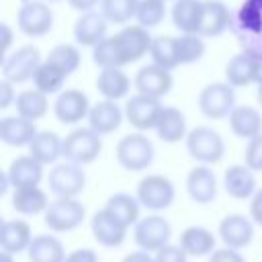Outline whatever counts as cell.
<instances>
[{
    "instance_id": "f907efd6",
    "label": "cell",
    "mask_w": 262,
    "mask_h": 262,
    "mask_svg": "<svg viewBox=\"0 0 262 262\" xmlns=\"http://www.w3.org/2000/svg\"><path fill=\"white\" fill-rule=\"evenodd\" d=\"M123 262H156V258H151L145 250H139V252H131L123 258Z\"/></svg>"
},
{
    "instance_id": "2e32d148",
    "label": "cell",
    "mask_w": 262,
    "mask_h": 262,
    "mask_svg": "<svg viewBox=\"0 0 262 262\" xmlns=\"http://www.w3.org/2000/svg\"><path fill=\"white\" fill-rule=\"evenodd\" d=\"M229 25H231V16H229V10L223 2H219V0H205L203 2V12H201L199 29H196V33L201 37H217Z\"/></svg>"
},
{
    "instance_id": "d6986e66",
    "label": "cell",
    "mask_w": 262,
    "mask_h": 262,
    "mask_svg": "<svg viewBox=\"0 0 262 262\" xmlns=\"http://www.w3.org/2000/svg\"><path fill=\"white\" fill-rule=\"evenodd\" d=\"M186 190L194 203L207 205L217 196V178L207 166H196L186 178Z\"/></svg>"
},
{
    "instance_id": "277c9868",
    "label": "cell",
    "mask_w": 262,
    "mask_h": 262,
    "mask_svg": "<svg viewBox=\"0 0 262 262\" xmlns=\"http://www.w3.org/2000/svg\"><path fill=\"white\" fill-rule=\"evenodd\" d=\"M84 221V205L74 196H59L45 209V225L51 231L63 233L76 229Z\"/></svg>"
},
{
    "instance_id": "f546056e",
    "label": "cell",
    "mask_w": 262,
    "mask_h": 262,
    "mask_svg": "<svg viewBox=\"0 0 262 262\" xmlns=\"http://www.w3.org/2000/svg\"><path fill=\"white\" fill-rule=\"evenodd\" d=\"M96 90L108 100H119L129 92V78L121 68H102L96 78Z\"/></svg>"
},
{
    "instance_id": "8992f818",
    "label": "cell",
    "mask_w": 262,
    "mask_h": 262,
    "mask_svg": "<svg viewBox=\"0 0 262 262\" xmlns=\"http://www.w3.org/2000/svg\"><path fill=\"white\" fill-rule=\"evenodd\" d=\"M137 199L149 211H164L174 201V184L160 174H151L139 180Z\"/></svg>"
},
{
    "instance_id": "74e56055",
    "label": "cell",
    "mask_w": 262,
    "mask_h": 262,
    "mask_svg": "<svg viewBox=\"0 0 262 262\" xmlns=\"http://www.w3.org/2000/svg\"><path fill=\"white\" fill-rule=\"evenodd\" d=\"M66 78H68L66 72H61L55 63L45 61V63H41L37 68V72L33 76V82H35V88L37 90H41L45 94H55V92L61 90Z\"/></svg>"
},
{
    "instance_id": "ac0fdd59",
    "label": "cell",
    "mask_w": 262,
    "mask_h": 262,
    "mask_svg": "<svg viewBox=\"0 0 262 262\" xmlns=\"http://www.w3.org/2000/svg\"><path fill=\"white\" fill-rule=\"evenodd\" d=\"M219 235L229 248H246L254 237V227L244 215H227L219 223Z\"/></svg>"
},
{
    "instance_id": "6da1fadb",
    "label": "cell",
    "mask_w": 262,
    "mask_h": 262,
    "mask_svg": "<svg viewBox=\"0 0 262 262\" xmlns=\"http://www.w3.org/2000/svg\"><path fill=\"white\" fill-rule=\"evenodd\" d=\"M186 149L190 158L201 164H219L225 154L223 137L211 127H194L186 135Z\"/></svg>"
},
{
    "instance_id": "681fc988",
    "label": "cell",
    "mask_w": 262,
    "mask_h": 262,
    "mask_svg": "<svg viewBox=\"0 0 262 262\" xmlns=\"http://www.w3.org/2000/svg\"><path fill=\"white\" fill-rule=\"evenodd\" d=\"M70 2V6L74 8V10H80V12H86V10H92L98 2H102V0H68Z\"/></svg>"
},
{
    "instance_id": "1f68e13d",
    "label": "cell",
    "mask_w": 262,
    "mask_h": 262,
    "mask_svg": "<svg viewBox=\"0 0 262 262\" xmlns=\"http://www.w3.org/2000/svg\"><path fill=\"white\" fill-rule=\"evenodd\" d=\"M203 12V0H176L172 6L174 27L182 33H196Z\"/></svg>"
},
{
    "instance_id": "ba28073f",
    "label": "cell",
    "mask_w": 262,
    "mask_h": 262,
    "mask_svg": "<svg viewBox=\"0 0 262 262\" xmlns=\"http://www.w3.org/2000/svg\"><path fill=\"white\" fill-rule=\"evenodd\" d=\"M162 111H164V106L160 104V98L139 94V92L135 96H131L125 104V117L131 123V127H135L137 131L156 129Z\"/></svg>"
},
{
    "instance_id": "f1b7e54d",
    "label": "cell",
    "mask_w": 262,
    "mask_h": 262,
    "mask_svg": "<svg viewBox=\"0 0 262 262\" xmlns=\"http://www.w3.org/2000/svg\"><path fill=\"white\" fill-rule=\"evenodd\" d=\"M225 78L233 88H242V86H248V84L256 82L254 55H250L248 51L233 55L229 59V63L225 66Z\"/></svg>"
},
{
    "instance_id": "9f6ffc18",
    "label": "cell",
    "mask_w": 262,
    "mask_h": 262,
    "mask_svg": "<svg viewBox=\"0 0 262 262\" xmlns=\"http://www.w3.org/2000/svg\"><path fill=\"white\" fill-rule=\"evenodd\" d=\"M47 2H61V0H47Z\"/></svg>"
},
{
    "instance_id": "4dcf8cb0",
    "label": "cell",
    "mask_w": 262,
    "mask_h": 262,
    "mask_svg": "<svg viewBox=\"0 0 262 262\" xmlns=\"http://www.w3.org/2000/svg\"><path fill=\"white\" fill-rule=\"evenodd\" d=\"M47 196L45 192L37 186H20V188H14V194H12V207L16 213H23V215H37V213H45L47 209Z\"/></svg>"
},
{
    "instance_id": "9c48e42d",
    "label": "cell",
    "mask_w": 262,
    "mask_h": 262,
    "mask_svg": "<svg viewBox=\"0 0 262 262\" xmlns=\"http://www.w3.org/2000/svg\"><path fill=\"white\" fill-rule=\"evenodd\" d=\"M170 235H172L170 223L160 215H147L135 225L133 231L135 244L145 252H158L170 242Z\"/></svg>"
},
{
    "instance_id": "836d02e7",
    "label": "cell",
    "mask_w": 262,
    "mask_h": 262,
    "mask_svg": "<svg viewBox=\"0 0 262 262\" xmlns=\"http://www.w3.org/2000/svg\"><path fill=\"white\" fill-rule=\"evenodd\" d=\"M180 246L188 256H207L215 250V237L205 227H188L180 235Z\"/></svg>"
},
{
    "instance_id": "ab89813d",
    "label": "cell",
    "mask_w": 262,
    "mask_h": 262,
    "mask_svg": "<svg viewBox=\"0 0 262 262\" xmlns=\"http://www.w3.org/2000/svg\"><path fill=\"white\" fill-rule=\"evenodd\" d=\"M47 61L55 63L61 72H66V74L70 76V74L76 72L78 66H80V51H78L74 45H68V43H63V45H55V47L49 51Z\"/></svg>"
},
{
    "instance_id": "7dc6e473",
    "label": "cell",
    "mask_w": 262,
    "mask_h": 262,
    "mask_svg": "<svg viewBox=\"0 0 262 262\" xmlns=\"http://www.w3.org/2000/svg\"><path fill=\"white\" fill-rule=\"evenodd\" d=\"M12 100H16V96L12 92V82L4 78V82L0 84V108H8Z\"/></svg>"
},
{
    "instance_id": "11a10c76",
    "label": "cell",
    "mask_w": 262,
    "mask_h": 262,
    "mask_svg": "<svg viewBox=\"0 0 262 262\" xmlns=\"http://www.w3.org/2000/svg\"><path fill=\"white\" fill-rule=\"evenodd\" d=\"M256 100H258V104L262 106V84H258V92H256Z\"/></svg>"
},
{
    "instance_id": "5b68a950",
    "label": "cell",
    "mask_w": 262,
    "mask_h": 262,
    "mask_svg": "<svg viewBox=\"0 0 262 262\" xmlns=\"http://www.w3.org/2000/svg\"><path fill=\"white\" fill-rule=\"evenodd\" d=\"M233 86L229 82H213L205 86L199 94V108L209 119H223L235 106Z\"/></svg>"
},
{
    "instance_id": "d6a6232c",
    "label": "cell",
    "mask_w": 262,
    "mask_h": 262,
    "mask_svg": "<svg viewBox=\"0 0 262 262\" xmlns=\"http://www.w3.org/2000/svg\"><path fill=\"white\" fill-rule=\"evenodd\" d=\"M92 59L100 68H123L125 63H129L117 35L104 37L100 43H96L92 51Z\"/></svg>"
},
{
    "instance_id": "816d5d0a",
    "label": "cell",
    "mask_w": 262,
    "mask_h": 262,
    "mask_svg": "<svg viewBox=\"0 0 262 262\" xmlns=\"http://www.w3.org/2000/svg\"><path fill=\"white\" fill-rule=\"evenodd\" d=\"M0 29H2V35H4V41H2V49L6 51V49H8V45H10V39H12V33H10V29H8V25H2Z\"/></svg>"
},
{
    "instance_id": "cb8c5ba5",
    "label": "cell",
    "mask_w": 262,
    "mask_h": 262,
    "mask_svg": "<svg viewBox=\"0 0 262 262\" xmlns=\"http://www.w3.org/2000/svg\"><path fill=\"white\" fill-rule=\"evenodd\" d=\"M31 227L27 221L20 219H12V221H4L0 227V246L2 250L10 252V254H18L25 252L31 244Z\"/></svg>"
},
{
    "instance_id": "ffe728a7",
    "label": "cell",
    "mask_w": 262,
    "mask_h": 262,
    "mask_svg": "<svg viewBox=\"0 0 262 262\" xmlns=\"http://www.w3.org/2000/svg\"><path fill=\"white\" fill-rule=\"evenodd\" d=\"M35 135H37V129H35V121L31 119H25L18 115V117H4L0 121V139L6 145H12V147L29 145Z\"/></svg>"
},
{
    "instance_id": "d590c367",
    "label": "cell",
    "mask_w": 262,
    "mask_h": 262,
    "mask_svg": "<svg viewBox=\"0 0 262 262\" xmlns=\"http://www.w3.org/2000/svg\"><path fill=\"white\" fill-rule=\"evenodd\" d=\"M139 205H141L139 199H135L127 192H117L106 201L104 209L111 211L119 221H123L129 227L131 223H135L139 219Z\"/></svg>"
},
{
    "instance_id": "7bdbcfd3",
    "label": "cell",
    "mask_w": 262,
    "mask_h": 262,
    "mask_svg": "<svg viewBox=\"0 0 262 262\" xmlns=\"http://www.w3.org/2000/svg\"><path fill=\"white\" fill-rule=\"evenodd\" d=\"M244 158H246V166L248 168H252L254 172L262 170V133H258L256 137L250 139Z\"/></svg>"
},
{
    "instance_id": "f6af8a7d",
    "label": "cell",
    "mask_w": 262,
    "mask_h": 262,
    "mask_svg": "<svg viewBox=\"0 0 262 262\" xmlns=\"http://www.w3.org/2000/svg\"><path fill=\"white\" fill-rule=\"evenodd\" d=\"M209 262H244V258L235 248L227 246V248H221V250H213Z\"/></svg>"
},
{
    "instance_id": "f5cc1de1",
    "label": "cell",
    "mask_w": 262,
    "mask_h": 262,
    "mask_svg": "<svg viewBox=\"0 0 262 262\" xmlns=\"http://www.w3.org/2000/svg\"><path fill=\"white\" fill-rule=\"evenodd\" d=\"M256 63V84H262V57H254Z\"/></svg>"
},
{
    "instance_id": "484cf974",
    "label": "cell",
    "mask_w": 262,
    "mask_h": 262,
    "mask_svg": "<svg viewBox=\"0 0 262 262\" xmlns=\"http://www.w3.org/2000/svg\"><path fill=\"white\" fill-rule=\"evenodd\" d=\"M229 127L237 137L252 139L262 133V115L252 106H235L229 113Z\"/></svg>"
},
{
    "instance_id": "30bf717a",
    "label": "cell",
    "mask_w": 262,
    "mask_h": 262,
    "mask_svg": "<svg viewBox=\"0 0 262 262\" xmlns=\"http://www.w3.org/2000/svg\"><path fill=\"white\" fill-rule=\"evenodd\" d=\"M18 29L29 37H41L51 31L53 14L47 2L41 0H29L18 8Z\"/></svg>"
},
{
    "instance_id": "5bb4252c",
    "label": "cell",
    "mask_w": 262,
    "mask_h": 262,
    "mask_svg": "<svg viewBox=\"0 0 262 262\" xmlns=\"http://www.w3.org/2000/svg\"><path fill=\"white\" fill-rule=\"evenodd\" d=\"M135 88L139 94H147V96H164L170 92L172 88V74L170 70L151 63V66H143L137 74H135Z\"/></svg>"
},
{
    "instance_id": "44dd1931",
    "label": "cell",
    "mask_w": 262,
    "mask_h": 262,
    "mask_svg": "<svg viewBox=\"0 0 262 262\" xmlns=\"http://www.w3.org/2000/svg\"><path fill=\"white\" fill-rule=\"evenodd\" d=\"M8 180L14 188L20 186H37L43 178V164L39 160H35L31 154L29 156H20L16 160H12V164L6 170Z\"/></svg>"
},
{
    "instance_id": "52a82bcc",
    "label": "cell",
    "mask_w": 262,
    "mask_h": 262,
    "mask_svg": "<svg viewBox=\"0 0 262 262\" xmlns=\"http://www.w3.org/2000/svg\"><path fill=\"white\" fill-rule=\"evenodd\" d=\"M39 66H41L39 49L33 45H25L2 61V74L12 84H23L27 80H33Z\"/></svg>"
},
{
    "instance_id": "b9f144b4",
    "label": "cell",
    "mask_w": 262,
    "mask_h": 262,
    "mask_svg": "<svg viewBox=\"0 0 262 262\" xmlns=\"http://www.w3.org/2000/svg\"><path fill=\"white\" fill-rule=\"evenodd\" d=\"M205 53V43L201 39L199 33H184L182 37H178V57H180V66L184 63H192L199 61Z\"/></svg>"
},
{
    "instance_id": "ee69618b",
    "label": "cell",
    "mask_w": 262,
    "mask_h": 262,
    "mask_svg": "<svg viewBox=\"0 0 262 262\" xmlns=\"http://www.w3.org/2000/svg\"><path fill=\"white\" fill-rule=\"evenodd\" d=\"M186 252L182 250V246H172V244H166L164 248H160L156 252V262H186Z\"/></svg>"
},
{
    "instance_id": "60d3db41",
    "label": "cell",
    "mask_w": 262,
    "mask_h": 262,
    "mask_svg": "<svg viewBox=\"0 0 262 262\" xmlns=\"http://www.w3.org/2000/svg\"><path fill=\"white\" fill-rule=\"evenodd\" d=\"M166 0H139L137 6V23L143 25L145 29L158 27L164 18H166Z\"/></svg>"
},
{
    "instance_id": "7c38bea8",
    "label": "cell",
    "mask_w": 262,
    "mask_h": 262,
    "mask_svg": "<svg viewBox=\"0 0 262 262\" xmlns=\"http://www.w3.org/2000/svg\"><path fill=\"white\" fill-rule=\"evenodd\" d=\"M92 235L104 248H119L125 242L127 225L119 221L111 211L102 209L92 217Z\"/></svg>"
},
{
    "instance_id": "f35d334b",
    "label": "cell",
    "mask_w": 262,
    "mask_h": 262,
    "mask_svg": "<svg viewBox=\"0 0 262 262\" xmlns=\"http://www.w3.org/2000/svg\"><path fill=\"white\" fill-rule=\"evenodd\" d=\"M102 12L108 18V23L125 25L137 14L139 0H102Z\"/></svg>"
},
{
    "instance_id": "d4e9b609",
    "label": "cell",
    "mask_w": 262,
    "mask_h": 262,
    "mask_svg": "<svg viewBox=\"0 0 262 262\" xmlns=\"http://www.w3.org/2000/svg\"><path fill=\"white\" fill-rule=\"evenodd\" d=\"M254 170L248 166H229L225 170L223 182H225V190L229 192V196L233 199H248L254 194L256 190V178L252 174Z\"/></svg>"
},
{
    "instance_id": "e575fe53",
    "label": "cell",
    "mask_w": 262,
    "mask_h": 262,
    "mask_svg": "<svg viewBox=\"0 0 262 262\" xmlns=\"http://www.w3.org/2000/svg\"><path fill=\"white\" fill-rule=\"evenodd\" d=\"M149 55L154 59V63L166 68V70H174L176 66H180V57H178V37H170V35H160L151 41V49Z\"/></svg>"
},
{
    "instance_id": "603a6c76",
    "label": "cell",
    "mask_w": 262,
    "mask_h": 262,
    "mask_svg": "<svg viewBox=\"0 0 262 262\" xmlns=\"http://www.w3.org/2000/svg\"><path fill=\"white\" fill-rule=\"evenodd\" d=\"M29 154L41 164H53L59 156H63V139H59L53 131H37L29 143Z\"/></svg>"
},
{
    "instance_id": "7402d4cb",
    "label": "cell",
    "mask_w": 262,
    "mask_h": 262,
    "mask_svg": "<svg viewBox=\"0 0 262 262\" xmlns=\"http://www.w3.org/2000/svg\"><path fill=\"white\" fill-rule=\"evenodd\" d=\"M123 121V113L121 108L117 106V100H108L104 98L102 102H96L90 113H88V125L100 133V135H106V133H113L119 129Z\"/></svg>"
},
{
    "instance_id": "bcb514c9",
    "label": "cell",
    "mask_w": 262,
    "mask_h": 262,
    "mask_svg": "<svg viewBox=\"0 0 262 262\" xmlns=\"http://www.w3.org/2000/svg\"><path fill=\"white\" fill-rule=\"evenodd\" d=\"M66 262H98V256L90 248H78L66 256Z\"/></svg>"
},
{
    "instance_id": "7a4b0ae2",
    "label": "cell",
    "mask_w": 262,
    "mask_h": 262,
    "mask_svg": "<svg viewBox=\"0 0 262 262\" xmlns=\"http://www.w3.org/2000/svg\"><path fill=\"white\" fill-rule=\"evenodd\" d=\"M154 160V145L141 133H129L117 143V162L129 172L145 170Z\"/></svg>"
},
{
    "instance_id": "9a60e30c",
    "label": "cell",
    "mask_w": 262,
    "mask_h": 262,
    "mask_svg": "<svg viewBox=\"0 0 262 262\" xmlns=\"http://www.w3.org/2000/svg\"><path fill=\"white\" fill-rule=\"evenodd\" d=\"M106 23L108 18L104 16V12L100 10H86L82 12V16L76 20L74 25V37L80 45L86 47H94L96 43H100L106 37Z\"/></svg>"
},
{
    "instance_id": "8d00e7d4",
    "label": "cell",
    "mask_w": 262,
    "mask_h": 262,
    "mask_svg": "<svg viewBox=\"0 0 262 262\" xmlns=\"http://www.w3.org/2000/svg\"><path fill=\"white\" fill-rule=\"evenodd\" d=\"M14 102H16V113L31 121H37L47 113V94L37 88L20 92Z\"/></svg>"
},
{
    "instance_id": "4fadbf2b",
    "label": "cell",
    "mask_w": 262,
    "mask_h": 262,
    "mask_svg": "<svg viewBox=\"0 0 262 262\" xmlns=\"http://www.w3.org/2000/svg\"><path fill=\"white\" fill-rule=\"evenodd\" d=\"M53 113L57 117L59 123L63 125H74L80 123L84 117H88L90 113V104H88V96L80 90H63L53 104Z\"/></svg>"
},
{
    "instance_id": "3957f363",
    "label": "cell",
    "mask_w": 262,
    "mask_h": 262,
    "mask_svg": "<svg viewBox=\"0 0 262 262\" xmlns=\"http://www.w3.org/2000/svg\"><path fill=\"white\" fill-rule=\"evenodd\" d=\"M102 149L100 133H96L92 127L88 129H74L63 139V158L72 164L84 166L98 158Z\"/></svg>"
},
{
    "instance_id": "8fae6325",
    "label": "cell",
    "mask_w": 262,
    "mask_h": 262,
    "mask_svg": "<svg viewBox=\"0 0 262 262\" xmlns=\"http://www.w3.org/2000/svg\"><path fill=\"white\" fill-rule=\"evenodd\" d=\"M49 190L57 196H76L84 184H86V176L82 172V168L78 164H55L49 170Z\"/></svg>"
},
{
    "instance_id": "83f0119b",
    "label": "cell",
    "mask_w": 262,
    "mask_h": 262,
    "mask_svg": "<svg viewBox=\"0 0 262 262\" xmlns=\"http://www.w3.org/2000/svg\"><path fill=\"white\" fill-rule=\"evenodd\" d=\"M29 262H66L63 246L53 235H37L31 239L29 248Z\"/></svg>"
},
{
    "instance_id": "c3c4849f",
    "label": "cell",
    "mask_w": 262,
    "mask_h": 262,
    "mask_svg": "<svg viewBox=\"0 0 262 262\" xmlns=\"http://www.w3.org/2000/svg\"><path fill=\"white\" fill-rule=\"evenodd\" d=\"M250 213H252V219L262 225V190L254 192L252 203H250Z\"/></svg>"
},
{
    "instance_id": "4316f807",
    "label": "cell",
    "mask_w": 262,
    "mask_h": 262,
    "mask_svg": "<svg viewBox=\"0 0 262 262\" xmlns=\"http://www.w3.org/2000/svg\"><path fill=\"white\" fill-rule=\"evenodd\" d=\"M156 133L164 143H176L186 135V121L184 115L174 108V106H164L158 125H156Z\"/></svg>"
},
{
    "instance_id": "db71d44e",
    "label": "cell",
    "mask_w": 262,
    "mask_h": 262,
    "mask_svg": "<svg viewBox=\"0 0 262 262\" xmlns=\"http://www.w3.org/2000/svg\"><path fill=\"white\" fill-rule=\"evenodd\" d=\"M0 260H2V262H12V254H10V252H6V250H2Z\"/></svg>"
},
{
    "instance_id": "e0dca14e",
    "label": "cell",
    "mask_w": 262,
    "mask_h": 262,
    "mask_svg": "<svg viewBox=\"0 0 262 262\" xmlns=\"http://www.w3.org/2000/svg\"><path fill=\"white\" fill-rule=\"evenodd\" d=\"M117 37L121 41V47L129 63L141 59L151 49V41H154L143 25H127L125 29L117 33Z\"/></svg>"
}]
</instances>
